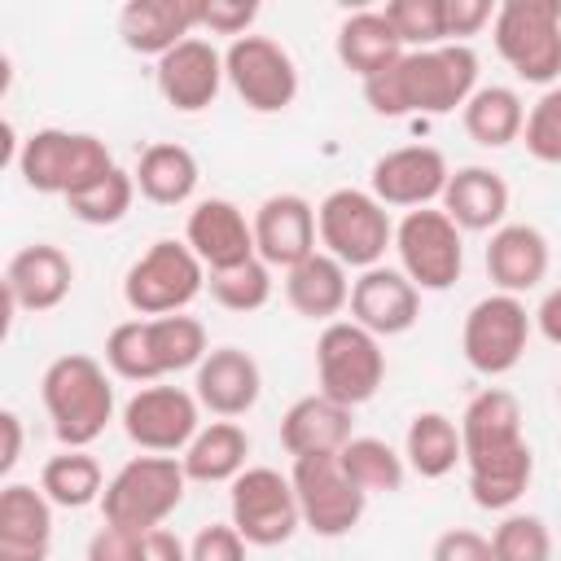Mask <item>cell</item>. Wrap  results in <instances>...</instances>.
I'll return each mask as SVG.
<instances>
[{"instance_id": "3", "label": "cell", "mask_w": 561, "mask_h": 561, "mask_svg": "<svg viewBox=\"0 0 561 561\" xmlns=\"http://www.w3.org/2000/svg\"><path fill=\"white\" fill-rule=\"evenodd\" d=\"M206 324L193 316H153L123 320L105 337V364L123 381H158L180 368H197L206 359Z\"/></svg>"}, {"instance_id": "16", "label": "cell", "mask_w": 561, "mask_h": 561, "mask_svg": "<svg viewBox=\"0 0 561 561\" xmlns=\"http://www.w3.org/2000/svg\"><path fill=\"white\" fill-rule=\"evenodd\" d=\"M202 403L184 386H140L123 403V434L149 456L184 451L202 430Z\"/></svg>"}, {"instance_id": "33", "label": "cell", "mask_w": 561, "mask_h": 561, "mask_svg": "<svg viewBox=\"0 0 561 561\" xmlns=\"http://www.w3.org/2000/svg\"><path fill=\"white\" fill-rule=\"evenodd\" d=\"M460 123H465L469 140H478V145H486V149H504V145H513V140L522 136V127H526V105H522V96H517L513 88L486 83V88H478V92L465 101Z\"/></svg>"}, {"instance_id": "29", "label": "cell", "mask_w": 561, "mask_h": 561, "mask_svg": "<svg viewBox=\"0 0 561 561\" xmlns=\"http://www.w3.org/2000/svg\"><path fill=\"white\" fill-rule=\"evenodd\" d=\"M403 53L408 48H403V39L394 35V26L386 22L381 9H359V13H351L337 26V61L351 75H359L364 83L377 79V75H386Z\"/></svg>"}, {"instance_id": "27", "label": "cell", "mask_w": 561, "mask_h": 561, "mask_svg": "<svg viewBox=\"0 0 561 561\" xmlns=\"http://www.w3.org/2000/svg\"><path fill=\"white\" fill-rule=\"evenodd\" d=\"M486 276L500 294H526L548 276V237L535 224H500L486 241Z\"/></svg>"}, {"instance_id": "10", "label": "cell", "mask_w": 561, "mask_h": 561, "mask_svg": "<svg viewBox=\"0 0 561 561\" xmlns=\"http://www.w3.org/2000/svg\"><path fill=\"white\" fill-rule=\"evenodd\" d=\"M206 289V267L188 250V241H153L123 276V298L140 320L180 316Z\"/></svg>"}, {"instance_id": "14", "label": "cell", "mask_w": 561, "mask_h": 561, "mask_svg": "<svg viewBox=\"0 0 561 561\" xmlns=\"http://www.w3.org/2000/svg\"><path fill=\"white\" fill-rule=\"evenodd\" d=\"M289 482L298 495L302 526L316 530L320 539H342L359 526L368 495L346 478L337 456H298L289 469Z\"/></svg>"}, {"instance_id": "7", "label": "cell", "mask_w": 561, "mask_h": 561, "mask_svg": "<svg viewBox=\"0 0 561 561\" xmlns=\"http://www.w3.org/2000/svg\"><path fill=\"white\" fill-rule=\"evenodd\" d=\"M316 232L324 254H333L342 267H377L386 250L394 245L390 210L368 188H333L316 206Z\"/></svg>"}, {"instance_id": "35", "label": "cell", "mask_w": 561, "mask_h": 561, "mask_svg": "<svg viewBox=\"0 0 561 561\" xmlns=\"http://www.w3.org/2000/svg\"><path fill=\"white\" fill-rule=\"evenodd\" d=\"M39 491L57 508H88L92 500L105 495V478H101V465L83 447H66V451H57V456L44 460Z\"/></svg>"}, {"instance_id": "46", "label": "cell", "mask_w": 561, "mask_h": 561, "mask_svg": "<svg viewBox=\"0 0 561 561\" xmlns=\"http://www.w3.org/2000/svg\"><path fill=\"white\" fill-rule=\"evenodd\" d=\"M430 561H495L491 557V539L469 530V526H456V530H443L434 539V552Z\"/></svg>"}, {"instance_id": "40", "label": "cell", "mask_w": 561, "mask_h": 561, "mask_svg": "<svg viewBox=\"0 0 561 561\" xmlns=\"http://www.w3.org/2000/svg\"><path fill=\"white\" fill-rule=\"evenodd\" d=\"M381 13H386V22L394 26V35L403 39V48H408V53L447 44L443 0H390Z\"/></svg>"}, {"instance_id": "48", "label": "cell", "mask_w": 561, "mask_h": 561, "mask_svg": "<svg viewBox=\"0 0 561 561\" xmlns=\"http://www.w3.org/2000/svg\"><path fill=\"white\" fill-rule=\"evenodd\" d=\"M535 324H539V333H543L552 346H561V289H548V294H543V302H539V311H535Z\"/></svg>"}, {"instance_id": "23", "label": "cell", "mask_w": 561, "mask_h": 561, "mask_svg": "<svg viewBox=\"0 0 561 561\" xmlns=\"http://www.w3.org/2000/svg\"><path fill=\"white\" fill-rule=\"evenodd\" d=\"M75 285V263L61 245L31 241L22 245L4 267V298L22 311H53L66 302Z\"/></svg>"}, {"instance_id": "15", "label": "cell", "mask_w": 561, "mask_h": 561, "mask_svg": "<svg viewBox=\"0 0 561 561\" xmlns=\"http://www.w3.org/2000/svg\"><path fill=\"white\" fill-rule=\"evenodd\" d=\"M224 75L245 110L280 114L298 96V66L294 57L267 35H241L224 48Z\"/></svg>"}, {"instance_id": "34", "label": "cell", "mask_w": 561, "mask_h": 561, "mask_svg": "<svg viewBox=\"0 0 561 561\" xmlns=\"http://www.w3.org/2000/svg\"><path fill=\"white\" fill-rule=\"evenodd\" d=\"M403 460L421 478H447L465 460L460 425L443 412H416L408 425V438H403Z\"/></svg>"}, {"instance_id": "5", "label": "cell", "mask_w": 561, "mask_h": 561, "mask_svg": "<svg viewBox=\"0 0 561 561\" xmlns=\"http://www.w3.org/2000/svg\"><path fill=\"white\" fill-rule=\"evenodd\" d=\"M110 171H114V158H110L105 140L92 131L39 127L18 145L22 184L35 193H48V197H70Z\"/></svg>"}, {"instance_id": "20", "label": "cell", "mask_w": 561, "mask_h": 561, "mask_svg": "<svg viewBox=\"0 0 561 561\" xmlns=\"http://www.w3.org/2000/svg\"><path fill=\"white\" fill-rule=\"evenodd\" d=\"M184 241L202 259L206 272H224V267L259 259V250H254V219H245V210L237 202H228V197L197 202L188 210Z\"/></svg>"}, {"instance_id": "12", "label": "cell", "mask_w": 561, "mask_h": 561, "mask_svg": "<svg viewBox=\"0 0 561 561\" xmlns=\"http://www.w3.org/2000/svg\"><path fill=\"white\" fill-rule=\"evenodd\" d=\"M530 324L535 316L526 311V302L517 294H486L469 307L465 329H460V351L465 364L482 377H504L522 364L526 342H530Z\"/></svg>"}, {"instance_id": "45", "label": "cell", "mask_w": 561, "mask_h": 561, "mask_svg": "<svg viewBox=\"0 0 561 561\" xmlns=\"http://www.w3.org/2000/svg\"><path fill=\"white\" fill-rule=\"evenodd\" d=\"M88 561H145V535L123 526H101L88 539Z\"/></svg>"}, {"instance_id": "1", "label": "cell", "mask_w": 561, "mask_h": 561, "mask_svg": "<svg viewBox=\"0 0 561 561\" xmlns=\"http://www.w3.org/2000/svg\"><path fill=\"white\" fill-rule=\"evenodd\" d=\"M460 443H465L473 504L491 513L513 508L535 478V451L522 438L517 394L500 386H486L482 394H473L460 416Z\"/></svg>"}, {"instance_id": "42", "label": "cell", "mask_w": 561, "mask_h": 561, "mask_svg": "<svg viewBox=\"0 0 561 561\" xmlns=\"http://www.w3.org/2000/svg\"><path fill=\"white\" fill-rule=\"evenodd\" d=\"M188 561H245V539L237 535L232 522H210L193 535Z\"/></svg>"}, {"instance_id": "17", "label": "cell", "mask_w": 561, "mask_h": 561, "mask_svg": "<svg viewBox=\"0 0 561 561\" xmlns=\"http://www.w3.org/2000/svg\"><path fill=\"white\" fill-rule=\"evenodd\" d=\"M447 180H451V167H447L443 149H434V145H403V149H390V153H381L373 162L368 193L381 206L421 210L430 202H443Z\"/></svg>"}, {"instance_id": "24", "label": "cell", "mask_w": 561, "mask_h": 561, "mask_svg": "<svg viewBox=\"0 0 561 561\" xmlns=\"http://www.w3.org/2000/svg\"><path fill=\"white\" fill-rule=\"evenodd\" d=\"M202 26V0H127L118 13V35L140 57H167Z\"/></svg>"}, {"instance_id": "30", "label": "cell", "mask_w": 561, "mask_h": 561, "mask_svg": "<svg viewBox=\"0 0 561 561\" xmlns=\"http://www.w3.org/2000/svg\"><path fill=\"white\" fill-rule=\"evenodd\" d=\"M285 298L298 316L307 320H333L337 311L351 307V280H346V267L316 250L311 259H302L298 267L285 272Z\"/></svg>"}, {"instance_id": "47", "label": "cell", "mask_w": 561, "mask_h": 561, "mask_svg": "<svg viewBox=\"0 0 561 561\" xmlns=\"http://www.w3.org/2000/svg\"><path fill=\"white\" fill-rule=\"evenodd\" d=\"M145 561H188V548L171 530H145Z\"/></svg>"}, {"instance_id": "28", "label": "cell", "mask_w": 561, "mask_h": 561, "mask_svg": "<svg viewBox=\"0 0 561 561\" xmlns=\"http://www.w3.org/2000/svg\"><path fill=\"white\" fill-rule=\"evenodd\" d=\"M443 210L460 232H495L508 215V184L491 167H460L443 188Z\"/></svg>"}, {"instance_id": "41", "label": "cell", "mask_w": 561, "mask_h": 561, "mask_svg": "<svg viewBox=\"0 0 561 561\" xmlns=\"http://www.w3.org/2000/svg\"><path fill=\"white\" fill-rule=\"evenodd\" d=\"M526 153L539 162H561V88H548L530 110H526V127H522Z\"/></svg>"}, {"instance_id": "11", "label": "cell", "mask_w": 561, "mask_h": 561, "mask_svg": "<svg viewBox=\"0 0 561 561\" xmlns=\"http://www.w3.org/2000/svg\"><path fill=\"white\" fill-rule=\"evenodd\" d=\"M394 250H399V272L416 289L443 294V289H451L460 280L465 241H460V228L451 224V215L443 206L408 210L394 224Z\"/></svg>"}, {"instance_id": "39", "label": "cell", "mask_w": 561, "mask_h": 561, "mask_svg": "<svg viewBox=\"0 0 561 561\" xmlns=\"http://www.w3.org/2000/svg\"><path fill=\"white\" fill-rule=\"evenodd\" d=\"M491 557L495 561H552V535H548L543 517L508 513L491 530Z\"/></svg>"}, {"instance_id": "8", "label": "cell", "mask_w": 561, "mask_h": 561, "mask_svg": "<svg viewBox=\"0 0 561 561\" xmlns=\"http://www.w3.org/2000/svg\"><path fill=\"white\" fill-rule=\"evenodd\" d=\"M495 53L526 83H552L561 75V0H504L491 18Z\"/></svg>"}, {"instance_id": "43", "label": "cell", "mask_w": 561, "mask_h": 561, "mask_svg": "<svg viewBox=\"0 0 561 561\" xmlns=\"http://www.w3.org/2000/svg\"><path fill=\"white\" fill-rule=\"evenodd\" d=\"M259 18V4L254 0H202V26L210 35H250V22Z\"/></svg>"}, {"instance_id": "9", "label": "cell", "mask_w": 561, "mask_h": 561, "mask_svg": "<svg viewBox=\"0 0 561 561\" xmlns=\"http://www.w3.org/2000/svg\"><path fill=\"white\" fill-rule=\"evenodd\" d=\"M316 377H320V394L355 412L386 381L381 337L355 320H329L316 342Z\"/></svg>"}, {"instance_id": "36", "label": "cell", "mask_w": 561, "mask_h": 561, "mask_svg": "<svg viewBox=\"0 0 561 561\" xmlns=\"http://www.w3.org/2000/svg\"><path fill=\"white\" fill-rule=\"evenodd\" d=\"M337 460H342L346 478H351L364 495H377V491L390 495V491H399L403 478H408V460H403L386 438L359 434V438H351V443L337 451Z\"/></svg>"}, {"instance_id": "32", "label": "cell", "mask_w": 561, "mask_h": 561, "mask_svg": "<svg viewBox=\"0 0 561 561\" xmlns=\"http://www.w3.org/2000/svg\"><path fill=\"white\" fill-rule=\"evenodd\" d=\"M245 456H250V434L237 421H210L184 447L180 465H184L188 482H232L237 473L250 469Z\"/></svg>"}, {"instance_id": "49", "label": "cell", "mask_w": 561, "mask_h": 561, "mask_svg": "<svg viewBox=\"0 0 561 561\" xmlns=\"http://www.w3.org/2000/svg\"><path fill=\"white\" fill-rule=\"evenodd\" d=\"M0 430H4V451H0V473H9L22 456V416L18 412H0Z\"/></svg>"}, {"instance_id": "38", "label": "cell", "mask_w": 561, "mask_h": 561, "mask_svg": "<svg viewBox=\"0 0 561 561\" xmlns=\"http://www.w3.org/2000/svg\"><path fill=\"white\" fill-rule=\"evenodd\" d=\"M206 289L224 311H259L272 298V267L263 259L224 267V272H206Z\"/></svg>"}, {"instance_id": "22", "label": "cell", "mask_w": 561, "mask_h": 561, "mask_svg": "<svg viewBox=\"0 0 561 561\" xmlns=\"http://www.w3.org/2000/svg\"><path fill=\"white\" fill-rule=\"evenodd\" d=\"M193 394H197V403L206 412H215L219 421H232V416H245L259 403L263 373H259L250 351H241V346H210L206 359L197 364Z\"/></svg>"}, {"instance_id": "31", "label": "cell", "mask_w": 561, "mask_h": 561, "mask_svg": "<svg viewBox=\"0 0 561 561\" xmlns=\"http://www.w3.org/2000/svg\"><path fill=\"white\" fill-rule=\"evenodd\" d=\"M131 175H136L140 197H149L153 206H184L202 180L197 158L175 140H158V145L140 149V162Z\"/></svg>"}, {"instance_id": "26", "label": "cell", "mask_w": 561, "mask_h": 561, "mask_svg": "<svg viewBox=\"0 0 561 561\" xmlns=\"http://www.w3.org/2000/svg\"><path fill=\"white\" fill-rule=\"evenodd\" d=\"M351 408L333 403L329 394H302L280 416V447L298 456H337L351 443Z\"/></svg>"}, {"instance_id": "25", "label": "cell", "mask_w": 561, "mask_h": 561, "mask_svg": "<svg viewBox=\"0 0 561 561\" xmlns=\"http://www.w3.org/2000/svg\"><path fill=\"white\" fill-rule=\"evenodd\" d=\"M53 500L26 482L0 491V561H48Z\"/></svg>"}, {"instance_id": "13", "label": "cell", "mask_w": 561, "mask_h": 561, "mask_svg": "<svg viewBox=\"0 0 561 561\" xmlns=\"http://www.w3.org/2000/svg\"><path fill=\"white\" fill-rule=\"evenodd\" d=\"M228 513H232V526L245 543L254 548H276L285 543L298 526H302V513H298V495H294V482L280 473V469H267V465H250L245 473H237L228 482Z\"/></svg>"}, {"instance_id": "4", "label": "cell", "mask_w": 561, "mask_h": 561, "mask_svg": "<svg viewBox=\"0 0 561 561\" xmlns=\"http://www.w3.org/2000/svg\"><path fill=\"white\" fill-rule=\"evenodd\" d=\"M39 394L61 447H88L114 421V386L92 355H57L39 377Z\"/></svg>"}, {"instance_id": "6", "label": "cell", "mask_w": 561, "mask_h": 561, "mask_svg": "<svg viewBox=\"0 0 561 561\" xmlns=\"http://www.w3.org/2000/svg\"><path fill=\"white\" fill-rule=\"evenodd\" d=\"M188 473L180 465V456H131L101 495V513L105 526H123V530H158L184 500Z\"/></svg>"}, {"instance_id": "2", "label": "cell", "mask_w": 561, "mask_h": 561, "mask_svg": "<svg viewBox=\"0 0 561 561\" xmlns=\"http://www.w3.org/2000/svg\"><path fill=\"white\" fill-rule=\"evenodd\" d=\"M478 92V53L469 44H438L403 53L386 75L364 83V101L381 118L451 114Z\"/></svg>"}, {"instance_id": "50", "label": "cell", "mask_w": 561, "mask_h": 561, "mask_svg": "<svg viewBox=\"0 0 561 561\" xmlns=\"http://www.w3.org/2000/svg\"><path fill=\"white\" fill-rule=\"evenodd\" d=\"M557 394H561V381H557Z\"/></svg>"}, {"instance_id": "44", "label": "cell", "mask_w": 561, "mask_h": 561, "mask_svg": "<svg viewBox=\"0 0 561 561\" xmlns=\"http://www.w3.org/2000/svg\"><path fill=\"white\" fill-rule=\"evenodd\" d=\"M491 18H495V4H491V0H443L447 44H465V39L478 35Z\"/></svg>"}, {"instance_id": "21", "label": "cell", "mask_w": 561, "mask_h": 561, "mask_svg": "<svg viewBox=\"0 0 561 561\" xmlns=\"http://www.w3.org/2000/svg\"><path fill=\"white\" fill-rule=\"evenodd\" d=\"M421 316V289L399 267H368L351 280V320L377 337H399Z\"/></svg>"}, {"instance_id": "19", "label": "cell", "mask_w": 561, "mask_h": 561, "mask_svg": "<svg viewBox=\"0 0 561 561\" xmlns=\"http://www.w3.org/2000/svg\"><path fill=\"white\" fill-rule=\"evenodd\" d=\"M153 79H158V92H162V101H167L171 110L197 114V110L215 105V96H219V88H224V79H228V75H224V53H219L210 39L188 35V39L175 44L167 57H158Z\"/></svg>"}, {"instance_id": "37", "label": "cell", "mask_w": 561, "mask_h": 561, "mask_svg": "<svg viewBox=\"0 0 561 561\" xmlns=\"http://www.w3.org/2000/svg\"><path fill=\"white\" fill-rule=\"evenodd\" d=\"M136 193H140V188H136V175H131V171H123V167H114L110 175H101V180H92L88 188L70 193V197H66V206H70V215H75L79 224L110 228V224H118V219L131 210Z\"/></svg>"}, {"instance_id": "18", "label": "cell", "mask_w": 561, "mask_h": 561, "mask_svg": "<svg viewBox=\"0 0 561 561\" xmlns=\"http://www.w3.org/2000/svg\"><path fill=\"white\" fill-rule=\"evenodd\" d=\"M316 206L302 193H272L254 210V250L267 267H298L316 254Z\"/></svg>"}]
</instances>
